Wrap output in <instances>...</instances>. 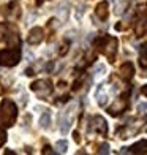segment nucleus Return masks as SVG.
I'll use <instances>...</instances> for the list:
<instances>
[{"label": "nucleus", "instance_id": "nucleus-3", "mask_svg": "<svg viewBox=\"0 0 147 155\" xmlns=\"http://www.w3.org/2000/svg\"><path fill=\"white\" fill-rule=\"evenodd\" d=\"M32 90L38 97L44 98V97H47L49 94L52 92V84H51L49 79H38V81H35L32 84Z\"/></svg>", "mask_w": 147, "mask_h": 155}, {"label": "nucleus", "instance_id": "nucleus-19", "mask_svg": "<svg viewBox=\"0 0 147 155\" xmlns=\"http://www.w3.org/2000/svg\"><path fill=\"white\" fill-rule=\"evenodd\" d=\"M25 59H27V62H32V60H33V55H32L30 52H27V54H25Z\"/></svg>", "mask_w": 147, "mask_h": 155}, {"label": "nucleus", "instance_id": "nucleus-17", "mask_svg": "<svg viewBox=\"0 0 147 155\" xmlns=\"http://www.w3.org/2000/svg\"><path fill=\"white\" fill-rule=\"evenodd\" d=\"M104 65H96L95 67V74H103V71H104Z\"/></svg>", "mask_w": 147, "mask_h": 155}, {"label": "nucleus", "instance_id": "nucleus-15", "mask_svg": "<svg viewBox=\"0 0 147 155\" xmlns=\"http://www.w3.org/2000/svg\"><path fill=\"white\" fill-rule=\"evenodd\" d=\"M5 141H6V133L3 128H0V147L5 144Z\"/></svg>", "mask_w": 147, "mask_h": 155}, {"label": "nucleus", "instance_id": "nucleus-6", "mask_svg": "<svg viewBox=\"0 0 147 155\" xmlns=\"http://www.w3.org/2000/svg\"><path fill=\"white\" fill-rule=\"evenodd\" d=\"M27 41H29L30 45H38L43 41V29L41 27H35V29L30 30L29 33V38H27Z\"/></svg>", "mask_w": 147, "mask_h": 155}, {"label": "nucleus", "instance_id": "nucleus-16", "mask_svg": "<svg viewBox=\"0 0 147 155\" xmlns=\"http://www.w3.org/2000/svg\"><path fill=\"white\" fill-rule=\"evenodd\" d=\"M98 152H100V153H109V144H106V143L101 144V146H100V150H98Z\"/></svg>", "mask_w": 147, "mask_h": 155}, {"label": "nucleus", "instance_id": "nucleus-18", "mask_svg": "<svg viewBox=\"0 0 147 155\" xmlns=\"http://www.w3.org/2000/svg\"><path fill=\"white\" fill-rule=\"evenodd\" d=\"M147 109V103H139L138 104V111H145Z\"/></svg>", "mask_w": 147, "mask_h": 155}, {"label": "nucleus", "instance_id": "nucleus-12", "mask_svg": "<svg viewBox=\"0 0 147 155\" xmlns=\"http://www.w3.org/2000/svg\"><path fill=\"white\" fill-rule=\"evenodd\" d=\"M68 5L67 3H64V5H60V6H57L55 8V11H57V15H59V18L60 19H67L68 18Z\"/></svg>", "mask_w": 147, "mask_h": 155}, {"label": "nucleus", "instance_id": "nucleus-10", "mask_svg": "<svg viewBox=\"0 0 147 155\" xmlns=\"http://www.w3.org/2000/svg\"><path fill=\"white\" fill-rule=\"evenodd\" d=\"M125 106H127V103H125V100H119V101H116V104H114V106L109 109V112H111V114H114V116H116L117 112L123 111V109H125Z\"/></svg>", "mask_w": 147, "mask_h": 155}, {"label": "nucleus", "instance_id": "nucleus-13", "mask_svg": "<svg viewBox=\"0 0 147 155\" xmlns=\"http://www.w3.org/2000/svg\"><path fill=\"white\" fill-rule=\"evenodd\" d=\"M55 149H57L59 153H65V152L68 150V143H67V139L57 141V144H55Z\"/></svg>", "mask_w": 147, "mask_h": 155}, {"label": "nucleus", "instance_id": "nucleus-7", "mask_svg": "<svg viewBox=\"0 0 147 155\" xmlns=\"http://www.w3.org/2000/svg\"><path fill=\"white\" fill-rule=\"evenodd\" d=\"M133 73H135V68H133V65L130 62H125L120 67V76L123 78V79H131Z\"/></svg>", "mask_w": 147, "mask_h": 155}, {"label": "nucleus", "instance_id": "nucleus-2", "mask_svg": "<svg viewBox=\"0 0 147 155\" xmlns=\"http://www.w3.org/2000/svg\"><path fill=\"white\" fill-rule=\"evenodd\" d=\"M21 60V51L18 48L13 49H3L0 51V65L3 67H15Z\"/></svg>", "mask_w": 147, "mask_h": 155}, {"label": "nucleus", "instance_id": "nucleus-20", "mask_svg": "<svg viewBox=\"0 0 147 155\" xmlns=\"http://www.w3.org/2000/svg\"><path fill=\"white\" fill-rule=\"evenodd\" d=\"M142 94H144V95H147V86H145V87L142 89Z\"/></svg>", "mask_w": 147, "mask_h": 155}, {"label": "nucleus", "instance_id": "nucleus-8", "mask_svg": "<svg viewBox=\"0 0 147 155\" xmlns=\"http://www.w3.org/2000/svg\"><path fill=\"white\" fill-rule=\"evenodd\" d=\"M95 13H96V16L100 18V19H106L108 18V2H101V3H98L96 5V10H95Z\"/></svg>", "mask_w": 147, "mask_h": 155}, {"label": "nucleus", "instance_id": "nucleus-14", "mask_svg": "<svg viewBox=\"0 0 147 155\" xmlns=\"http://www.w3.org/2000/svg\"><path fill=\"white\" fill-rule=\"evenodd\" d=\"M144 147H147V141H141V143H138L131 147V152H141Z\"/></svg>", "mask_w": 147, "mask_h": 155}, {"label": "nucleus", "instance_id": "nucleus-11", "mask_svg": "<svg viewBox=\"0 0 147 155\" xmlns=\"http://www.w3.org/2000/svg\"><path fill=\"white\" fill-rule=\"evenodd\" d=\"M49 125H51V116H49V112H44L40 117V127L41 128H49Z\"/></svg>", "mask_w": 147, "mask_h": 155}, {"label": "nucleus", "instance_id": "nucleus-9", "mask_svg": "<svg viewBox=\"0 0 147 155\" xmlns=\"http://www.w3.org/2000/svg\"><path fill=\"white\" fill-rule=\"evenodd\" d=\"M60 120H62V124H60V133H62V135H67L68 130H70V125H71V124H70V117L65 114Z\"/></svg>", "mask_w": 147, "mask_h": 155}, {"label": "nucleus", "instance_id": "nucleus-1", "mask_svg": "<svg viewBox=\"0 0 147 155\" xmlns=\"http://www.w3.org/2000/svg\"><path fill=\"white\" fill-rule=\"evenodd\" d=\"M18 117V108L11 100H3L0 104V124L5 127H11Z\"/></svg>", "mask_w": 147, "mask_h": 155}, {"label": "nucleus", "instance_id": "nucleus-4", "mask_svg": "<svg viewBox=\"0 0 147 155\" xmlns=\"http://www.w3.org/2000/svg\"><path fill=\"white\" fill-rule=\"evenodd\" d=\"M106 46L101 48V52L104 55H108V57L113 60L114 55H116V51H117V40L116 38H111V37H106Z\"/></svg>", "mask_w": 147, "mask_h": 155}, {"label": "nucleus", "instance_id": "nucleus-5", "mask_svg": "<svg viewBox=\"0 0 147 155\" xmlns=\"http://www.w3.org/2000/svg\"><path fill=\"white\" fill-rule=\"evenodd\" d=\"M90 130L92 131H98L101 135H106L108 131V125H106V120L101 117V116H95L92 119V125H90Z\"/></svg>", "mask_w": 147, "mask_h": 155}]
</instances>
